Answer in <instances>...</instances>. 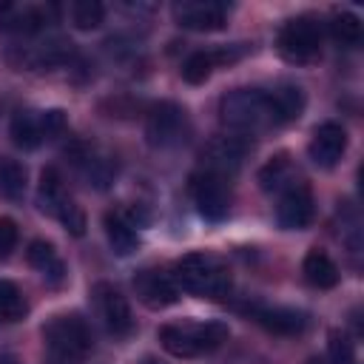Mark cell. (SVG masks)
Wrapping results in <instances>:
<instances>
[{"label":"cell","mask_w":364,"mask_h":364,"mask_svg":"<svg viewBox=\"0 0 364 364\" xmlns=\"http://www.w3.org/2000/svg\"><path fill=\"white\" fill-rule=\"evenodd\" d=\"M173 282L193 293L196 299H210L219 301L230 293L233 282H230V270L210 253H188L176 262L173 270Z\"/></svg>","instance_id":"obj_1"},{"label":"cell","mask_w":364,"mask_h":364,"mask_svg":"<svg viewBox=\"0 0 364 364\" xmlns=\"http://www.w3.org/2000/svg\"><path fill=\"white\" fill-rule=\"evenodd\" d=\"M228 341V324L222 321H185V324H165L159 327V344L176 358H196L213 353Z\"/></svg>","instance_id":"obj_2"},{"label":"cell","mask_w":364,"mask_h":364,"mask_svg":"<svg viewBox=\"0 0 364 364\" xmlns=\"http://www.w3.org/2000/svg\"><path fill=\"white\" fill-rule=\"evenodd\" d=\"M219 119L230 131H259L273 122L270 94L262 88H233L219 100Z\"/></svg>","instance_id":"obj_3"},{"label":"cell","mask_w":364,"mask_h":364,"mask_svg":"<svg viewBox=\"0 0 364 364\" xmlns=\"http://www.w3.org/2000/svg\"><path fill=\"white\" fill-rule=\"evenodd\" d=\"M43 344L57 364H77L91 350V330L77 313L54 316L43 327Z\"/></svg>","instance_id":"obj_4"},{"label":"cell","mask_w":364,"mask_h":364,"mask_svg":"<svg viewBox=\"0 0 364 364\" xmlns=\"http://www.w3.org/2000/svg\"><path fill=\"white\" fill-rule=\"evenodd\" d=\"M279 54L293 65H307L321 54V28L313 17H293L279 28Z\"/></svg>","instance_id":"obj_5"},{"label":"cell","mask_w":364,"mask_h":364,"mask_svg":"<svg viewBox=\"0 0 364 364\" xmlns=\"http://www.w3.org/2000/svg\"><path fill=\"white\" fill-rule=\"evenodd\" d=\"M185 134H188L185 108H179L176 102H156L151 108L148 122H145V136L154 148H171L182 142Z\"/></svg>","instance_id":"obj_6"},{"label":"cell","mask_w":364,"mask_h":364,"mask_svg":"<svg viewBox=\"0 0 364 364\" xmlns=\"http://www.w3.org/2000/svg\"><path fill=\"white\" fill-rule=\"evenodd\" d=\"M191 193L196 202V210L208 219V222H222L230 210V188L228 179L199 171L191 176Z\"/></svg>","instance_id":"obj_7"},{"label":"cell","mask_w":364,"mask_h":364,"mask_svg":"<svg viewBox=\"0 0 364 364\" xmlns=\"http://www.w3.org/2000/svg\"><path fill=\"white\" fill-rule=\"evenodd\" d=\"M316 216V205H313V191L307 182H290L284 191H282V199L276 205V219L282 228L287 230H301L313 222Z\"/></svg>","instance_id":"obj_8"},{"label":"cell","mask_w":364,"mask_h":364,"mask_svg":"<svg viewBox=\"0 0 364 364\" xmlns=\"http://www.w3.org/2000/svg\"><path fill=\"white\" fill-rule=\"evenodd\" d=\"M91 296H94V304L100 310V318L105 321V327H108L111 336H119L122 338V336H128L134 330L131 304H128V299L117 287H111L108 282H100V284H94Z\"/></svg>","instance_id":"obj_9"},{"label":"cell","mask_w":364,"mask_h":364,"mask_svg":"<svg viewBox=\"0 0 364 364\" xmlns=\"http://www.w3.org/2000/svg\"><path fill=\"white\" fill-rule=\"evenodd\" d=\"M173 20L191 31H219L228 23V6L216 0H182L173 3Z\"/></svg>","instance_id":"obj_10"},{"label":"cell","mask_w":364,"mask_h":364,"mask_svg":"<svg viewBox=\"0 0 364 364\" xmlns=\"http://www.w3.org/2000/svg\"><path fill=\"white\" fill-rule=\"evenodd\" d=\"M245 154H247V142L245 139H239V136H216L202 148V171L228 179L230 173L239 171Z\"/></svg>","instance_id":"obj_11"},{"label":"cell","mask_w":364,"mask_h":364,"mask_svg":"<svg viewBox=\"0 0 364 364\" xmlns=\"http://www.w3.org/2000/svg\"><path fill=\"white\" fill-rule=\"evenodd\" d=\"M134 290H136V299L151 310L171 307L179 299L176 282L165 270H154V267H145L134 276Z\"/></svg>","instance_id":"obj_12"},{"label":"cell","mask_w":364,"mask_h":364,"mask_svg":"<svg viewBox=\"0 0 364 364\" xmlns=\"http://www.w3.org/2000/svg\"><path fill=\"white\" fill-rule=\"evenodd\" d=\"M347 151V131L338 122H321L316 125L310 142H307V156L318 168H333Z\"/></svg>","instance_id":"obj_13"},{"label":"cell","mask_w":364,"mask_h":364,"mask_svg":"<svg viewBox=\"0 0 364 364\" xmlns=\"http://www.w3.org/2000/svg\"><path fill=\"white\" fill-rule=\"evenodd\" d=\"M253 316L267 333H276V336H299L307 327V316L293 307H264V310H256Z\"/></svg>","instance_id":"obj_14"},{"label":"cell","mask_w":364,"mask_h":364,"mask_svg":"<svg viewBox=\"0 0 364 364\" xmlns=\"http://www.w3.org/2000/svg\"><path fill=\"white\" fill-rule=\"evenodd\" d=\"M301 273H304V279H307L313 287H318V290H330V287H336L338 279H341L338 264H336L324 250H318V247L307 250V256H304V262H301Z\"/></svg>","instance_id":"obj_15"},{"label":"cell","mask_w":364,"mask_h":364,"mask_svg":"<svg viewBox=\"0 0 364 364\" xmlns=\"http://www.w3.org/2000/svg\"><path fill=\"white\" fill-rule=\"evenodd\" d=\"M267 94H270V108H273V122L276 125L293 122V119L301 117V111H304V91L299 85L284 82V85H279V88H273Z\"/></svg>","instance_id":"obj_16"},{"label":"cell","mask_w":364,"mask_h":364,"mask_svg":"<svg viewBox=\"0 0 364 364\" xmlns=\"http://www.w3.org/2000/svg\"><path fill=\"white\" fill-rule=\"evenodd\" d=\"M26 259H28V264L34 267V270H40L43 273V279L48 282V284H60L63 282V262H60V256H57V250H54V245L51 242H46V239H34L31 245H28V250H26Z\"/></svg>","instance_id":"obj_17"},{"label":"cell","mask_w":364,"mask_h":364,"mask_svg":"<svg viewBox=\"0 0 364 364\" xmlns=\"http://www.w3.org/2000/svg\"><path fill=\"white\" fill-rule=\"evenodd\" d=\"M11 139H14V145H20L26 151H34L46 139L43 111H17L11 117Z\"/></svg>","instance_id":"obj_18"},{"label":"cell","mask_w":364,"mask_h":364,"mask_svg":"<svg viewBox=\"0 0 364 364\" xmlns=\"http://www.w3.org/2000/svg\"><path fill=\"white\" fill-rule=\"evenodd\" d=\"M105 236H108V245L114 247V253H119V256L134 253L136 245H139V236H136L134 225L117 210L105 213Z\"/></svg>","instance_id":"obj_19"},{"label":"cell","mask_w":364,"mask_h":364,"mask_svg":"<svg viewBox=\"0 0 364 364\" xmlns=\"http://www.w3.org/2000/svg\"><path fill=\"white\" fill-rule=\"evenodd\" d=\"M65 199H68V196H65V191H63V179H60L57 168H43V173H40V188H37V205H40V210L57 216V210H60V205H63Z\"/></svg>","instance_id":"obj_20"},{"label":"cell","mask_w":364,"mask_h":364,"mask_svg":"<svg viewBox=\"0 0 364 364\" xmlns=\"http://www.w3.org/2000/svg\"><path fill=\"white\" fill-rule=\"evenodd\" d=\"M259 182L264 191H284L293 179H290V156L287 154H276L270 156L262 171H259Z\"/></svg>","instance_id":"obj_21"},{"label":"cell","mask_w":364,"mask_h":364,"mask_svg":"<svg viewBox=\"0 0 364 364\" xmlns=\"http://www.w3.org/2000/svg\"><path fill=\"white\" fill-rule=\"evenodd\" d=\"M23 191H26V168L11 156H0V193L6 199H20Z\"/></svg>","instance_id":"obj_22"},{"label":"cell","mask_w":364,"mask_h":364,"mask_svg":"<svg viewBox=\"0 0 364 364\" xmlns=\"http://www.w3.org/2000/svg\"><path fill=\"white\" fill-rule=\"evenodd\" d=\"M28 313V304L20 293V287L9 279H0V321H20Z\"/></svg>","instance_id":"obj_23"},{"label":"cell","mask_w":364,"mask_h":364,"mask_svg":"<svg viewBox=\"0 0 364 364\" xmlns=\"http://www.w3.org/2000/svg\"><path fill=\"white\" fill-rule=\"evenodd\" d=\"M216 68V60H213V51H193L185 63H182V80L191 82V85H202Z\"/></svg>","instance_id":"obj_24"},{"label":"cell","mask_w":364,"mask_h":364,"mask_svg":"<svg viewBox=\"0 0 364 364\" xmlns=\"http://www.w3.org/2000/svg\"><path fill=\"white\" fill-rule=\"evenodd\" d=\"M330 31H333L336 43H341V46H347V48H353V46L361 43V20H358L353 11L336 14L333 23H330Z\"/></svg>","instance_id":"obj_25"},{"label":"cell","mask_w":364,"mask_h":364,"mask_svg":"<svg viewBox=\"0 0 364 364\" xmlns=\"http://www.w3.org/2000/svg\"><path fill=\"white\" fill-rule=\"evenodd\" d=\"M105 17V6L100 0H77L71 6V23L80 28V31H91L102 23Z\"/></svg>","instance_id":"obj_26"},{"label":"cell","mask_w":364,"mask_h":364,"mask_svg":"<svg viewBox=\"0 0 364 364\" xmlns=\"http://www.w3.org/2000/svg\"><path fill=\"white\" fill-rule=\"evenodd\" d=\"M327 355H330V364H355V344L344 330H330Z\"/></svg>","instance_id":"obj_27"},{"label":"cell","mask_w":364,"mask_h":364,"mask_svg":"<svg viewBox=\"0 0 364 364\" xmlns=\"http://www.w3.org/2000/svg\"><path fill=\"white\" fill-rule=\"evenodd\" d=\"M57 219L63 222V228L71 233V236H82L85 233V213L82 208L74 202V199H65L57 210Z\"/></svg>","instance_id":"obj_28"},{"label":"cell","mask_w":364,"mask_h":364,"mask_svg":"<svg viewBox=\"0 0 364 364\" xmlns=\"http://www.w3.org/2000/svg\"><path fill=\"white\" fill-rule=\"evenodd\" d=\"M17 236H20L17 222H14V219H9V216H0V259H6V256L14 250Z\"/></svg>","instance_id":"obj_29"},{"label":"cell","mask_w":364,"mask_h":364,"mask_svg":"<svg viewBox=\"0 0 364 364\" xmlns=\"http://www.w3.org/2000/svg\"><path fill=\"white\" fill-rule=\"evenodd\" d=\"M43 128H46V136H54L65 128V111L60 108H51V111H43Z\"/></svg>","instance_id":"obj_30"},{"label":"cell","mask_w":364,"mask_h":364,"mask_svg":"<svg viewBox=\"0 0 364 364\" xmlns=\"http://www.w3.org/2000/svg\"><path fill=\"white\" fill-rule=\"evenodd\" d=\"M307 364H324V361H321V358H310Z\"/></svg>","instance_id":"obj_31"}]
</instances>
